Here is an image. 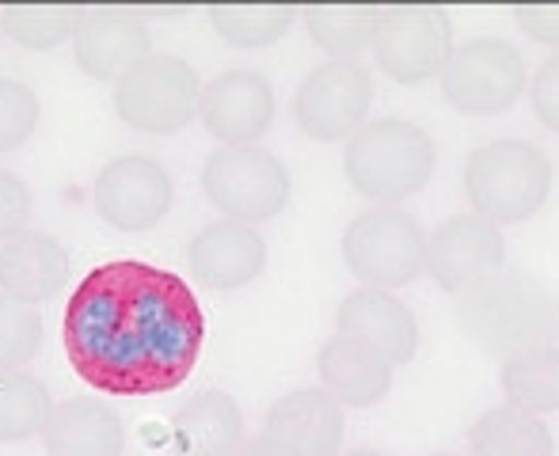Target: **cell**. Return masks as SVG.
<instances>
[{
	"mask_svg": "<svg viewBox=\"0 0 559 456\" xmlns=\"http://www.w3.org/2000/svg\"><path fill=\"white\" fill-rule=\"evenodd\" d=\"M69 365L107 396H164L199 365L206 312L179 274L145 259L92 266L61 316Z\"/></svg>",
	"mask_w": 559,
	"mask_h": 456,
	"instance_id": "6da1fadb",
	"label": "cell"
},
{
	"mask_svg": "<svg viewBox=\"0 0 559 456\" xmlns=\"http://www.w3.org/2000/svg\"><path fill=\"white\" fill-rule=\"evenodd\" d=\"M456 324L484 353L510 358L530 346H548L559 335V304L552 289L525 271H495L456 293Z\"/></svg>",
	"mask_w": 559,
	"mask_h": 456,
	"instance_id": "7a4b0ae2",
	"label": "cell"
},
{
	"mask_svg": "<svg viewBox=\"0 0 559 456\" xmlns=\"http://www.w3.org/2000/svg\"><path fill=\"white\" fill-rule=\"evenodd\" d=\"M435 137L407 118H373L350 133L343 148V171L350 187L377 206L415 199L435 176Z\"/></svg>",
	"mask_w": 559,
	"mask_h": 456,
	"instance_id": "3957f363",
	"label": "cell"
},
{
	"mask_svg": "<svg viewBox=\"0 0 559 456\" xmlns=\"http://www.w3.org/2000/svg\"><path fill=\"white\" fill-rule=\"evenodd\" d=\"M464 194L491 225L530 221L552 194V160L530 141L495 137L464 160Z\"/></svg>",
	"mask_w": 559,
	"mask_h": 456,
	"instance_id": "277c9868",
	"label": "cell"
},
{
	"mask_svg": "<svg viewBox=\"0 0 559 456\" xmlns=\"http://www.w3.org/2000/svg\"><path fill=\"white\" fill-rule=\"evenodd\" d=\"M202 81L191 61L176 53H148L115 81V111L122 125L148 137L179 133L199 118Z\"/></svg>",
	"mask_w": 559,
	"mask_h": 456,
	"instance_id": "5b68a950",
	"label": "cell"
},
{
	"mask_svg": "<svg viewBox=\"0 0 559 456\" xmlns=\"http://www.w3.org/2000/svg\"><path fill=\"white\" fill-rule=\"evenodd\" d=\"M202 191L228 221L259 225L286 209L294 194L289 168L263 145H222L202 164Z\"/></svg>",
	"mask_w": 559,
	"mask_h": 456,
	"instance_id": "8992f818",
	"label": "cell"
},
{
	"mask_svg": "<svg viewBox=\"0 0 559 456\" xmlns=\"http://www.w3.org/2000/svg\"><path fill=\"white\" fill-rule=\"evenodd\" d=\"M343 259L369 289H400L427 266V232L400 206H369L343 228Z\"/></svg>",
	"mask_w": 559,
	"mask_h": 456,
	"instance_id": "52a82bcc",
	"label": "cell"
},
{
	"mask_svg": "<svg viewBox=\"0 0 559 456\" xmlns=\"http://www.w3.org/2000/svg\"><path fill=\"white\" fill-rule=\"evenodd\" d=\"M442 96L456 115L495 118L507 115L525 88V61L518 46L499 35H479L453 46L438 73Z\"/></svg>",
	"mask_w": 559,
	"mask_h": 456,
	"instance_id": "ba28073f",
	"label": "cell"
},
{
	"mask_svg": "<svg viewBox=\"0 0 559 456\" xmlns=\"http://www.w3.org/2000/svg\"><path fill=\"white\" fill-rule=\"evenodd\" d=\"M369 50H373L384 76L412 88V84L442 73L449 53H453V20L442 8L423 4L377 8Z\"/></svg>",
	"mask_w": 559,
	"mask_h": 456,
	"instance_id": "9c48e42d",
	"label": "cell"
},
{
	"mask_svg": "<svg viewBox=\"0 0 559 456\" xmlns=\"http://www.w3.org/2000/svg\"><path fill=\"white\" fill-rule=\"evenodd\" d=\"M373 76L358 61H324L294 92V118L309 141H346L369 122Z\"/></svg>",
	"mask_w": 559,
	"mask_h": 456,
	"instance_id": "30bf717a",
	"label": "cell"
},
{
	"mask_svg": "<svg viewBox=\"0 0 559 456\" xmlns=\"http://www.w3.org/2000/svg\"><path fill=\"white\" fill-rule=\"evenodd\" d=\"M176 187L160 160L141 153L115 156L92 183V206L118 232H148L171 209Z\"/></svg>",
	"mask_w": 559,
	"mask_h": 456,
	"instance_id": "8fae6325",
	"label": "cell"
},
{
	"mask_svg": "<svg viewBox=\"0 0 559 456\" xmlns=\"http://www.w3.org/2000/svg\"><path fill=\"white\" fill-rule=\"evenodd\" d=\"M502 266H507V240L499 225L484 221L479 214L445 217L427 236V271L453 297Z\"/></svg>",
	"mask_w": 559,
	"mask_h": 456,
	"instance_id": "7c38bea8",
	"label": "cell"
},
{
	"mask_svg": "<svg viewBox=\"0 0 559 456\" xmlns=\"http://www.w3.org/2000/svg\"><path fill=\"white\" fill-rule=\"evenodd\" d=\"M274 84L255 69H228L202 84L199 118L222 145H259L274 125Z\"/></svg>",
	"mask_w": 559,
	"mask_h": 456,
	"instance_id": "4fadbf2b",
	"label": "cell"
},
{
	"mask_svg": "<svg viewBox=\"0 0 559 456\" xmlns=\"http://www.w3.org/2000/svg\"><path fill=\"white\" fill-rule=\"evenodd\" d=\"M73 58L92 81H118L130 65L153 53V35L145 20L118 8H88L76 12Z\"/></svg>",
	"mask_w": 559,
	"mask_h": 456,
	"instance_id": "5bb4252c",
	"label": "cell"
},
{
	"mask_svg": "<svg viewBox=\"0 0 559 456\" xmlns=\"http://www.w3.org/2000/svg\"><path fill=\"white\" fill-rule=\"evenodd\" d=\"M187 266L206 289H240L259 278L266 266V240L255 225L243 221H210L187 243Z\"/></svg>",
	"mask_w": 559,
	"mask_h": 456,
	"instance_id": "9a60e30c",
	"label": "cell"
},
{
	"mask_svg": "<svg viewBox=\"0 0 559 456\" xmlns=\"http://www.w3.org/2000/svg\"><path fill=\"white\" fill-rule=\"evenodd\" d=\"M335 332L366 339L373 350L396 365H407L419 353V324H415L412 309L400 297L384 293V289H354L338 301L335 309Z\"/></svg>",
	"mask_w": 559,
	"mask_h": 456,
	"instance_id": "2e32d148",
	"label": "cell"
},
{
	"mask_svg": "<svg viewBox=\"0 0 559 456\" xmlns=\"http://www.w3.org/2000/svg\"><path fill=\"white\" fill-rule=\"evenodd\" d=\"M317 373L338 407H373L392 392V361L354 335L335 332L320 346Z\"/></svg>",
	"mask_w": 559,
	"mask_h": 456,
	"instance_id": "e0dca14e",
	"label": "cell"
},
{
	"mask_svg": "<svg viewBox=\"0 0 559 456\" xmlns=\"http://www.w3.org/2000/svg\"><path fill=\"white\" fill-rule=\"evenodd\" d=\"M69 255L46 232H20L0 243V293L27 304H46L66 289Z\"/></svg>",
	"mask_w": 559,
	"mask_h": 456,
	"instance_id": "ac0fdd59",
	"label": "cell"
},
{
	"mask_svg": "<svg viewBox=\"0 0 559 456\" xmlns=\"http://www.w3.org/2000/svg\"><path fill=\"white\" fill-rule=\"evenodd\" d=\"M343 430V407L324 388H297L289 396L274 399L263 422V434L294 445L305 456H338Z\"/></svg>",
	"mask_w": 559,
	"mask_h": 456,
	"instance_id": "d6986e66",
	"label": "cell"
},
{
	"mask_svg": "<svg viewBox=\"0 0 559 456\" xmlns=\"http://www.w3.org/2000/svg\"><path fill=\"white\" fill-rule=\"evenodd\" d=\"M43 445L50 456H122L126 422L99 399L76 396L53 404L50 422L43 430Z\"/></svg>",
	"mask_w": 559,
	"mask_h": 456,
	"instance_id": "ffe728a7",
	"label": "cell"
},
{
	"mask_svg": "<svg viewBox=\"0 0 559 456\" xmlns=\"http://www.w3.org/2000/svg\"><path fill=\"white\" fill-rule=\"evenodd\" d=\"M171 453L176 456H240L243 449V411L228 392H199L171 419Z\"/></svg>",
	"mask_w": 559,
	"mask_h": 456,
	"instance_id": "44dd1931",
	"label": "cell"
},
{
	"mask_svg": "<svg viewBox=\"0 0 559 456\" xmlns=\"http://www.w3.org/2000/svg\"><path fill=\"white\" fill-rule=\"evenodd\" d=\"M468 456H556V437L540 415L502 404L472 422Z\"/></svg>",
	"mask_w": 559,
	"mask_h": 456,
	"instance_id": "7402d4cb",
	"label": "cell"
},
{
	"mask_svg": "<svg viewBox=\"0 0 559 456\" xmlns=\"http://www.w3.org/2000/svg\"><path fill=\"white\" fill-rule=\"evenodd\" d=\"M502 396L510 407L530 415L559 411V346H530L502 358Z\"/></svg>",
	"mask_w": 559,
	"mask_h": 456,
	"instance_id": "603a6c76",
	"label": "cell"
},
{
	"mask_svg": "<svg viewBox=\"0 0 559 456\" xmlns=\"http://www.w3.org/2000/svg\"><path fill=\"white\" fill-rule=\"evenodd\" d=\"M50 411V388L38 376H31L27 369H0V445L43 434Z\"/></svg>",
	"mask_w": 559,
	"mask_h": 456,
	"instance_id": "cb8c5ba5",
	"label": "cell"
},
{
	"mask_svg": "<svg viewBox=\"0 0 559 456\" xmlns=\"http://www.w3.org/2000/svg\"><path fill=\"white\" fill-rule=\"evenodd\" d=\"M377 8L361 4H328L305 8V31L328 53V61H354L373 43Z\"/></svg>",
	"mask_w": 559,
	"mask_h": 456,
	"instance_id": "d4e9b609",
	"label": "cell"
},
{
	"mask_svg": "<svg viewBox=\"0 0 559 456\" xmlns=\"http://www.w3.org/2000/svg\"><path fill=\"white\" fill-rule=\"evenodd\" d=\"M210 27L236 50H263L274 46L289 27L294 12L289 8H210Z\"/></svg>",
	"mask_w": 559,
	"mask_h": 456,
	"instance_id": "484cf974",
	"label": "cell"
},
{
	"mask_svg": "<svg viewBox=\"0 0 559 456\" xmlns=\"http://www.w3.org/2000/svg\"><path fill=\"white\" fill-rule=\"evenodd\" d=\"M0 31L23 46V50H53L69 43L76 31L73 8H4Z\"/></svg>",
	"mask_w": 559,
	"mask_h": 456,
	"instance_id": "4316f807",
	"label": "cell"
},
{
	"mask_svg": "<svg viewBox=\"0 0 559 456\" xmlns=\"http://www.w3.org/2000/svg\"><path fill=\"white\" fill-rule=\"evenodd\" d=\"M46 327L35 304L0 293V369H23L43 350Z\"/></svg>",
	"mask_w": 559,
	"mask_h": 456,
	"instance_id": "83f0119b",
	"label": "cell"
},
{
	"mask_svg": "<svg viewBox=\"0 0 559 456\" xmlns=\"http://www.w3.org/2000/svg\"><path fill=\"white\" fill-rule=\"evenodd\" d=\"M43 104H38L35 88L12 76H0V153L27 145L38 130Z\"/></svg>",
	"mask_w": 559,
	"mask_h": 456,
	"instance_id": "f1b7e54d",
	"label": "cell"
},
{
	"mask_svg": "<svg viewBox=\"0 0 559 456\" xmlns=\"http://www.w3.org/2000/svg\"><path fill=\"white\" fill-rule=\"evenodd\" d=\"M31 209H35V199H31L27 179L0 168V243L27 232Z\"/></svg>",
	"mask_w": 559,
	"mask_h": 456,
	"instance_id": "f546056e",
	"label": "cell"
},
{
	"mask_svg": "<svg viewBox=\"0 0 559 456\" xmlns=\"http://www.w3.org/2000/svg\"><path fill=\"white\" fill-rule=\"evenodd\" d=\"M533 111H537L540 125L559 133V53L545 58V65L533 76Z\"/></svg>",
	"mask_w": 559,
	"mask_h": 456,
	"instance_id": "4dcf8cb0",
	"label": "cell"
},
{
	"mask_svg": "<svg viewBox=\"0 0 559 456\" xmlns=\"http://www.w3.org/2000/svg\"><path fill=\"white\" fill-rule=\"evenodd\" d=\"M514 23L540 46H556L559 53V4H518Z\"/></svg>",
	"mask_w": 559,
	"mask_h": 456,
	"instance_id": "1f68e13d",
	"label": "cell"
},
{
	"mask_svg": "<svg viewBox=\"0 0 559 456\" xmlns=\"http://www.w3.org/2000/svg\"><path fill=\"white\" fill-rule=\"evenodd\" d=\"M240 456H305V453H297L294 445L278 442V437H271V434H259V437H248V442H243Z\"/></svg>",
	"mask_w": 559,
	"mask_h": 456,
	"instance_id": "d6a6232c",
	"label": "cell"
},
{
	"mask_svg": "<svg viewBox=\"0 0 559 456\" xmlns=\"http://www.w3.org/2000/svg\"><path fill=\"white\" fill-rule=\"evenodd\" d=\"M338 456H392V453H381V449H354V453H338Z\"/></svg>",
	"mask_w": 559,
	"mask_h": 456,
	"instance_id": "836d02e7",
	"label": "cell"
},
{
	"mask_svg": "<svg viewBox=\"0 0 559 456\" xmlns=\"http://www.w3.org/2000/svg\"><path fill=\"white\" fill-rule=\"evenodd\" d=\"M435 456H456V453H435Z\"/></svg>",
	"mask_w": 559,
	"mask_h": 456,
	"instance_id": "e575fe53",
	"label": "cell"
},
{
	"mask_svg": "<svg viewBox=\"0 0 559 456\" xmlns=\"http://www.w3.org/2000/svg\"><path fill=\"white\" fill-rule=\"evenodd\" d=\"M0 35H4V31H0Z\"/></svg>",
	"mask_w": 559,
	"mask_h": 456,
	"instance_id": "d590c367",
	"label": "cell"
}]
</instances>
